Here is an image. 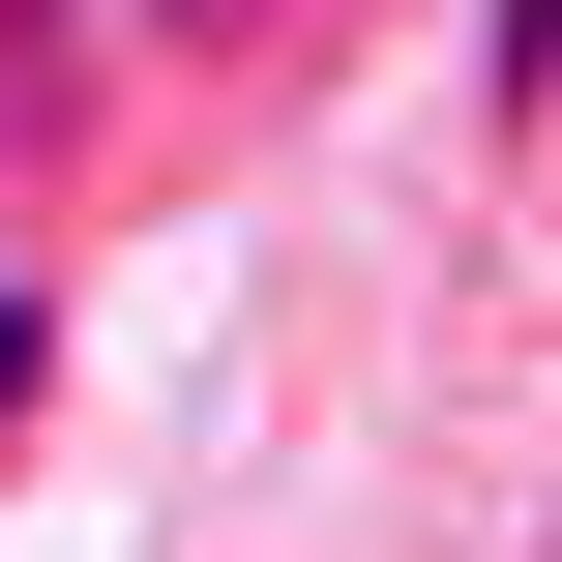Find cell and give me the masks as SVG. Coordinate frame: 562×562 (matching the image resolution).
<instances>
[{"mask_svg": "<svg viewBox=\"0 0 562 562\" xmlns=\"http://www.w3.org/2000/svg\"><path fill=\"white\" fill-rule=\"evenodd\" d=\"M89 89V0H0V119H59Z\"/></svg>", "mask_w": 562, "mask_h": 562, "instance_id": "6da1fadb", "label": "cell"}, {"mask_svg": "<svg viewBox=\"0 0 562 562\" xmlns=\"http://www.w3.org/2000/svg\"><path fill=\"white\" fill-rule=\"evenodd\" d=\"M533 30H562V0H474V89H504V148H533Z\"/></svg>", "mask_w": 562, "mask_h": 562, "instance_id": "7a4b0ae2", "label": "cell"}]
</instances>
